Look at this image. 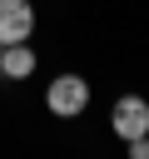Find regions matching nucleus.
<instances>
[{
    "label": "nucleus",
    "mask_w": 149,
    "mask_h": 159,
    "mask_svg": "<svg viewBox=\"0 0 149 159\" xmlns=\"http://www.w3.org/2000/svg\"><path fill=\"white\" fill-rule=\"evenodd\" d=\"M45 104H50V114H60V119H74V114L89 104V84H84L79 75H60V80L45 89Z\"/></svg>",
    "instance_id": "obj_1"
},
{
    "label": "nucleus",
    "mask_w": 149,
    "mask_h": 159,
    "mask_svg": "<svg viewBox=\"0 0 149 159\" xmlns=\"http://www.w3.org/2000/svg\"><path fill=\"white\" fill-rule=\"evenodd\" d=\"M109 124H114V134H119V139L149 134V99H139V94H124V99H114V114H109Z\"/></svg>",
    "instance_id": "obj_2"
},
{
    "label": "nucleus",
    "mask_w": 149,
    "mask_h": 159,
    "mask_svg": "<svg viewBox=\"0 0 149 159\" xmlns=\"http://www.w3.org/2000/svg\"><path fill=\"white\" fill-rule=\"evenodd\" d=\"M35 70V50L25 45V40H15V45H0V75H10V80H25Z\"/></svg>",
    "instance_id": "obj_4"
},
{
    "label": "nucleus",
    "mask_w": 149,
    "mask_h": 159,
    "mask_svg": "<svg viewBox=\"0 0 149 159\" xmlns=\"http://www.w3.org/2000/svg\"><path fill=\"white\" fill-rule=\"evenodd\" d=\"M30 30H35V10H30V0H0V45L30 40Z\"/></svg>",
    "instance_id": "obj_3"
},
{
    "label": "nucleus",
    "mask_w": 149,
    "mask_h": 159,
    "mask_svg": "<svg viewBox=\"0 0 149 159\" xmlns=\"http://www.w3.org/2000/svg\"><path fill=\"white\" fill-rule=\"evenodd\" d=\"M124 144H129L134 159H149V134H134V139H124Z\"/></svg>",
    "instance_id": "obj_5"
}]
</instances>
